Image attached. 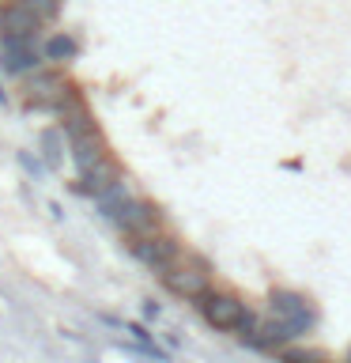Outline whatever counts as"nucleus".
I'll return each instance as SVG.
<instances>
[{"label":"nucleus","mask_w":351,"mask_h":363,"mask_svg":"<svg viewBox=\"0 0 351 363\" xmlns=\"http://www.w3.org/2000/svg\"><path fill=\"white\" fill-rule=\"evenodd\" d=\"M19 84H23V106L34 110V113H45V118H53V121H61L64 110L84 99L79 87L61 72V65H45L38 72H30L27 79H19Z\"/></svg>","instance_id":"1"},{"label":"nucleus","mask_w":351,"mask_h":363,"mask_svg":"<svg viewBox=\"0 0 351 363\" xmlns=\"http://www.w3.org/2000/svg\"><path fill=\"white\" fill-rule=\"evenodd\" d=\"M197 311H200V318L215 329V333H238V337H242L246 329L257 322V314L249 311L234 291H208V295H200Z\"/></svg>","instance_id":"2"},{"label":"nucleus","mask_w":351,"mask_h":363,"mask_svg":"<svg viewBox=\"0 0 351 363\" xmlns=\"http://www.w3.org/2000/svg\"><path fill=\"white\" fill-rule=\"evenodd\" d=\"M159 284H163V291H170L174 299H189V303H197L200 295H208L212 291V272L204 261H192L181 254L178 261H170V265L163 272H155Z\"/></svg>","instance_id":"3"},{"label":"nucleus","mask_w":351,"mask_h":363,"mask_svg":"<svg viewBox=\"0 0 351 363\" xmlns=\"http://www.w3.org/2000/svg\"><path fill=\"white\" fill-rule=\"evenodd\" d=\"M106 223L113 231H121L125 238H136V235H151V231H163V208L147 197H129L121 208H113L106 216Z\"/></svg>","instance_id":"4"},{"label":"nucleus","mask_w":351,"mask_h":363,"mask_svg":"<svg viewBox=\"0 0 351 363\" xmlns=\"http://www.w3.org/2000/svg\"><path fill=\"white\" fill-rule=\"evenodd\" d=\"M181 254H185V250L178 246V238H174V235H163V231L129 238V257L140 261V265L151 269V272H163L170 261H178Z\"/></svg>","instance_id":"5"},{"label":"nucleus","mask_w":351,"mask_h":363,"mask_svg":"<svg viewBox=\"0 0 351 363\" xmlns=\"http://www.w3.org/2000/svg\"><path fill=\"white\" fill-rule=\"evenodd\" d=\"M268 314L287 318L291 325H299V329H302V333H310V329L317 325L313 303L306 299L302 291H291V288H272V291H268Z\"/></svg>","instance_id":"6"},{"label":"nucleus","mask_w":351,"mask_h":363,"mask_svg":"<svg viewBox=\"0 0 351 363\" xmlns=\"http://www.w3.org/2000/svg\"><path fill=\"white\" fill-rule=\"evenodd\" d=\"M121 174H125V170H121L117 159H113V152H110L106 159H98V163L91 167V170L76 174V182H68V189H72L76 197H91V201H95L98 193H102V189H110Z\"/></svg>","instance_id":"7"},{"label":"nucleus","mask_w":351,"mask_h":363,"mask_svg":"<svg viewBox=\"0 0 351 363\" xmlns=\"http://www.w3.org/2000/svg\"><path fill=\"white\" fill-rule=\"evenodd\" d=\"M45 23L34 16L27 0H0V34H27V38H42Z\"/></svg>","instance_id":"8"},{"label":"nucleus","mask_w":351,"mask_h":363,"mask_svg":"<svg viewBox=\"0 0 351 363\" xmlns=\"http://www.w3.org/2000/svg\"><path fill=\"white\" fill-rule=\"evenodd\" d=\"M45 68L42 45H0V72L11 79H27L30 72Z\"/></svg>","instance_id":"9"},{"label":"nucleus","mask_w":351,"mask_h":363,"mask_svg":"<svg viewBox=\"0 0 351 363\" xmlns=\"http://www.w3.org/2000/svg\"><path fill=\"white\" fill-rule=\"evenodd\" d=\"M68 155H72L76 174H84V170H91L98 159L110 155V144H106V136H102V129H95L87 136H79V140H68Z\"/></svg>","instance_id":"10"},{"label":"nucleus","mask_w":351,"mask_h":363,"mask_svg":"<svg viewBox=\"0 0 351 363\" xmlns=\"http://www.w3.org/2000/svg\"><path fill=\"white\" fill-rule=\"evenodd\" d=\"M38 155H42L45 170H61L64 155H68V136H64V129H61V121L38 133Z\"/></svg>","instance_id":"11"},{"label":"nucleus","mask_w":351,"mask_h":363,"mask_svg":"<svg viewBox=\"0 0 351 363\" xmlns=\"http://www.w3.org/2000/svg\"><path fill=\"white\" fill-rule=\"evenodd\" d=\"M42 57L45 65H72L79 57V42L68 30H50V38L42 42Z\"/></svg>","instance_id":"12"},{"label":"nucleus","mask_w":351,"mask_h":363,"mask_svg":"<svg viewBox=\"0 0 351 363\" xmlns=\"http://www.w3.org/2000/svg\"><path fill=\"white\" fill-rule=\"evenodd\" d=\"M61 129H64V136L68 140H79V136H87V133H95L98 129V118L91 113V106L84 99L79 102H72V106L64 110V118H61Z\"/></svg>","instance_id":"13"},{"label":"nucleus","mask_w":351,"mask_h":363,"mask_svg":"<svg viewBox=\"0 0 351 363\" xmlns=\"http://www.w3.org/2000/svg\"><path fill=\"white\" fill-rule=\"evenodd\" d=\"M129 197H136V193H132V178H129V174H121L110 189H102L98 197H95V208H98L102 220H106V216H110L113 208H121V204L129 201Z\"/></svg>","instance_id":"14"},{"label":"nucleus","mask_w":351,"mask_h":363,"mask_svg":"<svg viewBox=\"0 0 351 363\" xmlns=\"http://www.w3.org/2000/svg\"><path fill=\"white\" fill-rule=\"evenodd\" d=\"M27 4L34 8V16H38L45 27H50V23H57L61 19V8H64V0H27Z\"/></svg>","instance_id":"15"},{"label":"nucleus","mask_w":351,"mask_h":363,"mask_svg":"<svg viewBox=\"0 0 351 363\" xmlns=\"http://www.w3.org/2000/svg\"><path fill=\"white\" fill-rule=\"evenodd\" d=\"M19 163L27 167L30 174H42V170H45V163H42V159H34V155H27V152H19Z\"/></svg>","instance_id":"16"},{"label":"nucleus","mask_w":351,"mask_h":363,"mask_svg":"<svg viewBox=\"0 0 351 363\" xmlns=\"http://www.w3.org/2000/svg\"><path fill=\"white\" fill-rule=\"evenodd\" d=\"M0 110H11V95L4 91V79H0Z\"/></svg>","instance_id":"17"},{"label":"nucleus","mask_w":351,"mask_h":363,"mask_svg":"<svg viewBox=\"0 0 351 363\" xmlns=\"http://www.w3.org/2000/svg\"><path fill=\"white\" fill-rule=\"evenodd\" d=\"M144 314H147V318H159V303H151V299H144Z\"/></svg>","instance_id":"18"},{"label":"nucleus","mask_w":351,"mask_h":363,"mask_svg":"<svg viewBox=\"0 0 351 363\" xmlns=\"http://www.w3.org/2000/svg\"><path fill=\"white\" fill-rule=\"evenodd\" d=\"M347 359H351V348H347Z\"/></svg>","instance_id":"19"}]
</instances>
